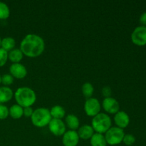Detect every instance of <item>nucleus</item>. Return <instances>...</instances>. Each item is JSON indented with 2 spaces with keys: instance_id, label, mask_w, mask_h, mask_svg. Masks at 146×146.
I'll return each instance as SVG.
<instances>
[{
  "instance_id": "nucleus-1",
  "label": "nucleus",
  "mask_w": 146,
  "mask_h": 146,
  "mask_svg": "<svg viewBox=\"0 0 146 146\" xmlns=\"http://www.w3.org/2000/svg\"><path fill=\"white\" fill-rule=\"evenodd\" d=\"M19 49L27 57L36 58L44 51L45 42L40 36L35 34H29L21 40Z\"/></svg>"
},
{
  "instance_id": "nucleus-2",
  "label": "nucleus",
  "mask_w": 146,
  "mask_h": 146,
  "mask_svg": "<svg viewBox=\"0 0 146 146\" xmlns=\"http://www.w3.org/2000/svg\"><path fill=\"white\" fill-rule=\"evenodd\" d=\"M17 104L22 108L31 107L36 101V95L32 88L29 87H20L14 94Z\"/></svg>"
},
{
  "instance_id": "nucleus-3",
  "label": "nucleus",
  "mask_w": 146,
  "mask_h": 146,
  "mask_svg": "<svg viewBox=\"0 0 146 146\" xmlns=\"http://www.w3.org/2000/svg\"><path fill=\"white\" fill-rule=\"evenodd\" d=\"M91 126L96 133L104 134L112 127V121L108 114L101 112L93 118Z\"/></svg>"
},
{
  "instance_id": "nucleus-4",
  "label": "nucleus",
  "mask_w": 146,
  "mask_h": 146,
  "mask_svg": "<svg viewBox=\"0 0 146 146\" xmlns=\"http://www.w3.org/2000/svg\"><path fill=\"white\" fill-rule=\"evenodd\" d=\"M50 110L46 108H38L34 110L32 115L31 117V121L33 125L37 128H44L48 125L51 121Z\"/></svg>"
},
{
  "instance_id": "nucleus-5",
  "label": "nucleus",
  "mask_w": 146,
  "mask_h": 146,
  "mask_svg": "<svg viewBox=\"0 0 146 146\" xmlns=\"http://www.w3.org/2000/svg\"><path fill=\"white\" fill-rule=\"evenodd\" d=\"M125 135L123 129L116 126H112L105 133V138L107 145H117L123 142V139Z\"/></svg>"
},
{
  "instance_id": "nucleus-6",
  "label": "nucleus",
  "mask_w": 146,
  "mask_h": 146,
  "mask_svg": "<svg viewBox=\"0 0 146 146\" xmlns=\"http://www.w3.org/2000/svg\"><path fill=\"white\" fill-rule=\"evenodd\" d=\"M101 103L96 98H88L84 104V111L88 116L94 118L101 113Z\"/></svg>"
},
{
  "instance_id": "nucleus-7",
  "label": "nucleus",
  "mask_w": 146,
  "mask_h": 146,
  "mask_svg": "<svg viewBox=\"0 0 146 146\" xmlns=\"http://www.w3.org/2000/svg\"><path fill=\"white\" fill-rule=\"evenodd\" d=\"M131 41L139 46L146 45V27H137L131 34Z\"/></svg>"
},
{
  "instance_id": "nucleus-8",
  "label": "nucleus",
  "mask_w": 146,
  "mask_h": 146,
  "mask_svg": "<svg viewBox=\"0 0 146 146\" xmlns=\"http://www.w3.org/2000/svg\"><path fill=\"white\" fill-rule=\"evenodd\" d=\"M48 126L50 132L55 136H61L66 131V125L61 119L52 118Z\"/></svg>"
},
{
  "instance_id": "nucleus-9",
  "label": "nucleus",
  "mask_w": 146,
  "mask_h": 146,
  "mask_svg": "<svg viewBox=\"0 0 146 146\" xmlns=\"http://www.w3.org/2000/svg\"><path fill=\"white\" fill-rule=\"evenodd\" d=\"M102 107L104 111L108 114L115 115L120 111L119 103L113 97L104 98L102 102Z\"/></svg>"
},
{
  "instance_id": "nucleus-10",
  "label": "nucleus",
  "mask_w": 146,
  "mask_h": 146,
  "mask_svg": "<svg viewBox=\"0 0 146 146\" xmlns=\"http://www.w3.org/2000/svg\"><path fill=\"white\" fill-rule=\"evenodd\" d=\"M79 140V136L76 131L68 130L62 135V143L64 146H77Z\"/></svg>"
},
{
  "instance_id": "nucleus-11",
  "label": "nucleus",
  "mask_w": 146,
  "mask_h": 146,
  "mask_svg": "<svg viewBox=\"0 0 146 146\" xmlns=\"http://www.w3.org/2000/svg\"><path fill=\"white\" fill-rule=\"evenodd\" d=\"M9 74L14 78L17 79H23L27 75V69L25 66L20 63L12 64L9 67Z\"/></svg>"
},
{
  "instance_id": "nucleus-12",
  "label": "nucleus",
  "mask_w": 146,
  "mask_h": 146,
  "mask_svg": "<svg viewBox=\"0 0 146 146\" xmlns=\"http://www.w3.org/2000/svg\"><path fill=\"white\" fill-rule=\"evenodd\" d=\"M114 123L118 128L124 129L130 123V117L125 111H119L114 115Z\"/></svg>"
},
{
  "instance_id": "nucleus-13",
  "label": "nucleus",
  "mask_w": 146,
  "mask_h": 146,
  "mask_svg": "<svg viewBox=\"0 0 146 146\" xmlns=\"http://www.w3.org/2000/svg\"><path fill=\"white\" fill-rule=\"evenodd\" d=\"M94 132L95 131H94L92 126L90 125H88V124H85V125H83L81 126H80L78 128V131H77L80 139L85 140V141L91 139L93 135L95 133Z\"/></svg>"
},
{
  "instance_id": "nucleus-14",
  "label": "nucleus",
  "mask_w": 146,
  "mask_h": 146,
  "mask_svg": "<svg viewBox=\"0 0 146 146\" xmlns=\"http://www.w3.org/2000/svg\"><path fill=\"white\" fill-rule=\"evenodd\" d=\"M65 124L71 131H76L80 127V121L78 117L74 114H68L65 118Z\"/></svg>"
},
{
  "instance_id": "nucleus-15",
  "label": "nucleus",
  "mask_w": 146,
  "mask_h": 146,
  "mask_svg": "<svg viewBox=\"0 0 146 146\" xmlns=\"http://www.w3.org/2000/svg\"><path fill=\"white\" fill-rule=\"evenodd\" d=\"M14 96V92L12 89L9 86L0 87V104H4L10 100Z\"/></svg>"
},
{
  "instance_id": "nucleus-16",
  "label": "nucleus",
  "mask_w": 146,
  "mask_h": 146,
  "mask_svg": "<svg viewBox=\"0 0 146 146\" xmlns=\"http://www.w3.org/2000/svg\"><path fill=\"white\" fill-rule=\"evenodd\" d=\"M23 56L24 54L19 48H14L8 52V59L13 64L20 63V61L23 59Z\"/></svg>"
},
{
  "instance_id": "nucleus-17",
  "label": "nucleus",
  "mask_w": 146,
  "mask_h": 146,
  "mask_svg": "<svg viewBox=\"0 0 146 146\" xmlns=\"http://www.w3.org/2000/svg\"><path fill=\"white\" fill-rule=\"evenodd\" d=\"M91 146H106L107 143L104 134L95 133L90 139Z\"/></svg>"
},
{
  "instance_id": "nucleus-18",
  "label": "nucleus",
  "mask_w": 146,
  "mask_h": 146,
  "mask_svg": "<svg viewBox=\"0 0 146 146\" xmlns=\"http://www.w3.org/2000/svg\"><path fill=\"white\" fill-rule=\"evenodd\" d=\"M51 118L55 119H62L66 115V111L61 106L56 105L53 106L50 110Z\"/></svg>"
},
{
  "instance_id": "nucleus-19",
  "label": "nucleus",
  "mask_w": 146,
  "mask_h": 146,
  "mask_svg": "<svg viewBox=\"0 0 146 146\" xmlns=\"http://www.w3.org/2000/svg\"><path fill=\"white\" fill-rule=\"evenodd\" d=\"M23 109L21 106H20L18 104H14L12 105L10 108H9V115L13 118V119H19L23 116Z\"/></svg>"
},
{
  "instance_id": "nucleus-20",
  "label": "nucleus",
  "mask_w": 146,
  "mask_h": 146,
  "mask_svg": "<svg viewBox=\"0 0 146 146\" xmlns=\"http://www.w3.org/2000/svg\"><path fill=\"white\" fill-rule=\"evenodd\" d=\"M16 46L15 39L12 37H5L1 41V48L7 51V52L14 49Z\"/></svg>"
},
{
  "instance_id": "nucleus-21",
  "label": "nucleus",
  "mask_w": 146,
  "mask_h": 146,
  "mask_svg": "<svg viewBox=\"0 0 146 146\" xmlns=\"http://www.w3.org/2000/svg\"><path fill=\"white\" fill-rule=\"evenodd\" d=\"M81 91L85 98L87 99L90 98H92V96L94 92V86L89 82H86L83 84L82 88H81Z\"/></svg>"
},
{
  "instance_id": "nucleus-22",
  "label": "nucleus",
  "mask_w": 146,
  "mask_h": 146,
  "mask_svg": "<svg viewBox=\"0 0 146 146\" xmlns=\"http://www.w3.org/2000/svg\"><path fill=\"white\" fill-rule=\"evenodd\" d=\"M10 15V9L6 3L0 1V19L5 20Z\"/></svg>"
},
{
  "instance_id": "nucleus-23",
  "label": "nucleus",
  "mask_w": 146,
  "mask_h": 146,
  "mask_svg": "<svg viewBox=\"0 0 146 146\" xmlns=\"http://www.w3.org/2000/svg\"><path fill=\"white\" fill-rule=\"evenodd\" d=\"M14 78L10 74H5L1 76V82L4 86H9L14 83Z\"/></svg>"
},
{
  "instance_id": "nucleus-24",
  "label": "nucleus",
  "mask_w": 146,
  "mask_h": 146,
  "mask_svg": "<svg viewBox=\"0 0 146 146\" xmlns=\"http://www.w3.org/2000/svg\"><path fill=\"white\" fill-rule=\"evenodd\" d=\"M135 142V138L132 134H125L123 139V142L125 145L131 146Z\"/></svg>"
},
{
  "instance_id": "nucleus-25",
  "label": "nucleus",
  "mask_w": 146,
  "mask_h": 146,
  "mask_svg": "<svg viewBox=\"0 0 146 146\" xmlns=\"http://www.w3.org/2000/svg\"><path fill=\"white\" fill-rule=\"evenodd\" d=\"M8 60V52L0 48V67L4 66Z\"/></svg>"
},
{
  "instance_id": "nucleus-26",
  "label": "nucleus",
  "mask_w": 146,
  "mask_h": 146,
  "mask_svg": "<svg viewBox=\"0 0 146 146\" xmlns=\"http://www.w3.org/2000/svg\"><path fill=\"white\" fill-rule=\"evenodd\" d=\"M9 115V108L7 106L0 104V120H4Z\"/></svg>"
},
{
  "instance_id": "nucleus-27",
  "label": "nucleus",
  "mask_w": 146,
  "mask_h": 146,
  "mask_svg": "<svg viewBox=\"0 0 146 146\" xmlns=\"http://www.w3.org/2000/svg\"><path fill=\"white\" fill-rule=\"evenodd\" d=\"M101 94H102L104 98L111 97V95H112V90H111V88L110 86H106L101 90Z\"/></svg>"
},
{
  "instance_id": "nucleus-28",
  "label": "nucleus",
  "mask_w": 146,
  "mask_h": 146,
  "mask_svg": "<svg viewBox=\"0 0 146 146\" xmlns=\"http://www.w3.org/2000/svg\"><path fill=\"white\" fill-rule=\"evenodd\" d=\"M33 112H34V110L31 107H26L23 109V115L27 118H31Z\"/></svg>"
},
{
  "instance_id": "nucleus-29",
  "label": "nucleus",
  "mask_w": 146,
  "mask_h": 146,
  "mask_svg": "<svg viewBox=\"0 0 146 146\" xmlns=\"http://www.w3.org/2000/svg\"><path fill=\"white\" fill-rule=\"evenodd\" d=\"M139 21L142 25L141 26H144V27H146V11L143 13L141 15L139 18Z\"/></svg>"
},
{
  "instance_id": "nucleus-30",
  "label": "nucleus",
  "mask_w": 146,
  "mask_h": 146,
  "mask_svg": "<svg viewBox=\"0 0 146 146\" xmlns=\"http://www.w3.org/2000/svg\"><path fill=\"white\" fill-rule=\"evenodd\" d=\"M1 76L0 75V84H1Z\"/></svg>"
},
{
  "instance_id": "nucleus-31",
  "label": "nucleus",
  "mask_w": 146,
  "mask_h": 146,
  "mask_svg": "<svg viewBox=\"0 0 146 146\" xmlns=\"http://www.w3.org/2000/svg\"><path fill=\"white\" fill-rule=\"evenodd\" d=\"M1 37H0V48H1Z\"/></svg>"
}]
</instances>
